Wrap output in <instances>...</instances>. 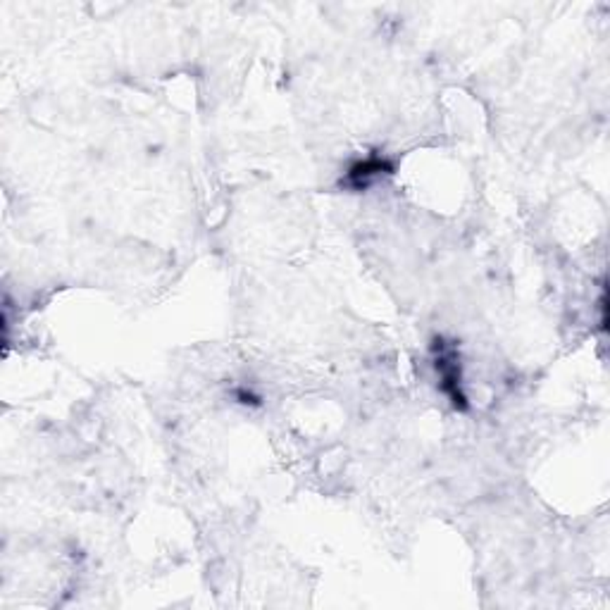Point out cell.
<instances>
[{"mask_svg": "<svg viewBox=\"0 0 610 610\" xmlns=\"http://www.w3.org/2000/svg\"><path fill=\"white\" fill-rule=\"evenodd\" d=\"M391 165L386 160L382 158H367V160H358L351 170H348L346 184L348 186H353V189H365L374 179H379L384 172H389Z\"/></svg>", "mask_w": 610, "mask_h": 610, "instance_id": "obj_2", "label": "cell"}, {"mask_svg": "<svg viewBox=\"0 0 610 610\" xmlns=\"http://www.w3.org/2000/svg\"><path fill=\"white\" fill-rule=\"evenodd\" d=\"M434 367L441 377V389L451 396L456 405H463V379H460V365L456 361V348L446 346L444 342H436V358H434Z\"/></svg>", "mask_w": 610, "mask_h": 610, "instance_id": "obj_1", "label": "cell"}]
</instances>
